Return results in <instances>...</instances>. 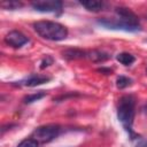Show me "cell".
Wrapping results in <instances>:
<instances>
[{
    "instance_id": "cell-1",
    "label": "cell",
    "mask_w": 147,
    "mask_h": 147,
    "mask_svg": "<svg viewBox=\"0 0 147 147\" xmlns=\"http://www.w3.org/2000/svg\"><path fill=\"white\" fill-rule=\"evenodd\" d=\"M136 114V99L131 94L121 96L117 106V118L123 125L124 130L129 133L131 140L138 139V134L133 131V119Z\"/></svg>"
},
{
    "instance_id": "cell-2",
    "label": "cell",
    "mask_w": 147,
    "mask_h": 147,
    "mask_svg": "<svg viewBox=\"0 0 147 147\" xmlns=\"http://www.w3.org/2000/svg\"><path fill=\"white\" fill-rule=\"evenodd\" d=\"M34 31L44 39L52 41L64 40L68 37V30L64 25L52 21H38L33 23Z\"/></svg>"
},
{
    "instance_id": "cell-3",
    "label": "cell",
    "mask_w": 147,
    "mask_h": 147,
    "mask_svg": "<svg viewBox=\"0 0 147 147\" xmlns=\"http://www.w3.org/2000/svg\"><path fill=\"white\" fill-rule=\"evenodd\" d=\"M61 131L62 129L59 124H46L36 127L34 131L32 132V138L36 139L38 142L46 144L57 138Z\"/></svg>"
},
{
    "instance_id": "cell-4",
    "label": "cell",
    "mask_w": 147,
    "mask_h": 147,
    "mask_svg": "<svg viewBox=\"0 0 147 147\" xmlns=\"http://www.w3.org/2000/svg\"><path fill=\"white\" fill-rule=\"evenodd\" d=\"M98 24H100L101 26L106 28V29H110V30H122V31H126V32H138L141 30L140 26H136V25H131L129 23H125L123 21H121L119 18H114V20H109V18H102L98 21Z\"/></svg>"
},
{
    "instance_id": "cell-5",
    "label": "cell",
    "mask_w": 147,
    "mask_h": 147,
    "mask_svg": "<svg viewBox=\"0 0 147 147\" xmlns=\"http://www.w3.org/2000/svg\"><path fill=\"white\" fill-rule=\"evenodd\" d=\"M31 7L40 13H61L63 8V2L60 0H38L31 2Z\"/></svg>"
},
{
    "instance_id": "cell-6",
    "label": "cell",
    "mask_w": 147,
    "mask_h": 147,
    "mask_svg": "<svg viewBox=\"0 0 147 147\" xmlns=\"http://www.w3.org/2000/svg\"><path fill=\"white\" fill-rule=\"evenodd\" d=\"M5 41H6L7 45H9V46H11V47H14V48H21V47H23L24 45H26L30 40H29V38H28L25 34H23L22 32L16 31V30H13V31H10L9 33L6 34Z\"/></svg>"
},
{
    "instance_id": "cell-7",
    "label": "cell",
    "mask_w": 147,
    "mask_h": 147,
    "mask_svg": "<svg viewBox=\"0 0 147 147\" xmlns=\"http://www.w3.org/2000/svg\"><path fill=\"white\" fill-rule=\"evenodd\" d=\"M115 11H116L117 18H119L121 21H123L125 23H129L131 25L140 26V24H139V17L131 9H129L126 7H117L115 9Z\"/></svg>"
},
{
    "instance_id": "cell-8",
    "label": "cell",
    "mask_w": 147,
    "mask_h": 147,
    "mask_svg": "<svg viewBox=\"0 0 147 147\" xmlns=\"http://www.w3.org/2000/svg\"><path fill=\"white\" fill-rule=\"evenodd\" d=\"M51 79H52V77H48V76H45V75L32 74V75H30L29 77H26L25 79L21 80V82H20V85L28 86V87H34V86H38V85L48 83Z\"/></svg>"
},
{
    "instance_id": "cell-9",
    "label": "cell",
    "mask_w": 147,
    "mask_h": 147,
    "mask_svg": "<svg viewBox=\"0 0 147 147\" xmlns=\"http://www.w3.org/2000/svg\"><path fill=\"white\" fill-rule=\"evenodd\" d=\"M62 55L65 60L72 61V60H80V59L87 57V52L79 48H69V49H65L62 53Z\"/></svg>"
},
{
    "instance_id": "cell-10",
    "label": "cell",
    "mask_w": 147,
    "mask_h": 147,
    "mask_svg": "<svg viewBox=\"0 0 147 147\" xmlns=\"http://www.w3.org/2000/svg\"><path fill=\"white\" fill-rule=\"evenodd\" d=\"M87 57L92 61V62H105L107 60L110 59V55L103 51H98L94 49L92 52H87Z\"/></svg>"
},
{
    "instance_id": "cell-11",
    "label": "cell",
    "mask_w": 147,
    "mask_h": 147,
    "mask_svg": "<svg viewBox=\"0 0 147 147\" xmlns=\"http://www.w3.org/2000/svg\"><path fill=\"white\" fill-rule=\"evenodd\" d=\"M80 5L86 8L88 11H100L103 8V2L102 1H96V0H86V1H80Z\"/></svg>"
},
{
    "instance_id": "cell-12",
    "label": "cell",
    "mask_w": 147,
    "mask_h": 147,
    "mask_svg": "<svg viewBox=\"0 0 147 147\" xmlns=\"http://www.w3.org/2000/svg\"><path fill=\"white\" fill-rule=\"evenodd\" d=\"M116 60H117L121 64H123V65H125V67H129V65H131V64H133V63L136 62L134 55H132L131 53H126V52H123V53L117 54Z\"/></svg>"
},
{
    "instance_id": "cell-13",
    "label": "cell",
    "mask_w": 147,
    "mask_h": 147,
    "mask_svg": "<svg viewBox=\"0 0 147 147\" xmlns=\"http://www.w3.org/2000/svg\"><path fill=\"white\" fill-rule=\"evenodd\" d=\"M44 96H46V93L44 91H40V92H37V93H33V94H29V95H25L23 98V102L25 105H29V103H32L34 101H38L40 99H42Z\"/></svg>"
},
{
    "instance_id": "cell-14",
    "label": "cell",
    "mask_w": 147,
    "mask_h": 147,
    "mask_svg": "<svg viewBox=\"0 0 147 147\" xmlns=\"http://www.w3.org/2000/svg\"><path fill=\"white\" fill-rule=\"evenodd\" d=\"M133 83V80L126 76H118L117 79H116V86L117 88L119 90H123V88H126L129 86H131Z\"/></svg>"
},
{
    "instance_id": "cell-15",
    "label": "cell",
    "mask_w": 147,
    "mask_h": 147,
    "mask_svg": "<svg viewBox=\"0 0 147 147\" xmlns=\"http://www.w3.org/2000/svg\"><path fill=\"white\" fill-rule=\"evenodd\" d=\"M23 6L22 2L20 1H16V0H10V1H3L1 2V7L3 9H10V10H15V9H18Z\"/></svg>"
},
{
    "instance_id": "cell-16",
    "label": "cell",
    "mask_w": 147,
    "mask_h": 147,
    "mask_svg": "<svg viewBox=\"0 0 147 147\" xmlns=\"http://www.w3.org/2000/svg\"><path fill=\"white\" fill-rule=\"evenodd\" d=\"M38 146H39V142L33 138H26L17 145V147H38Z\"/></svg>"
},
{
    "instance_id": "cell-17",
    "label": "cell",
    "mask_w": 147,
    "mask_h": 147,
    "mask_svg": "<svg viewBox=\"0 0 147 147\" xmlns=\"http://www.w3.org/2000/svg\"><path fill=\"white\" fill-rule=\"evenodd\" d=\"M53 62H54V59H53L51 55H46V56L42 59V61H41V65H40V69L42 70V69H45V68L49 67L51 64H53Z\"/></svg>"
},
{
    "instance_id": "cell-18",
    "label": "cell",
    "mask_w": 147,
    "mask_h": 147,
    "mask_svg": "<svg viewBox=\"0 0 147 147\" xmlns=\"http://www.w3.org/2000/svg\"><path fill=\"white\" fill-rule=\"evenodd\" d=\"M134 147H147V138H138Z\"/></svg>"
},
{
    "instance_id": "cell-19",
    "label": "cell",
    "mask_w": 147,
    "mask_h": 147,
    "mask_svg": "<svg viewBox=\"0 0 147 147\" xmlns=\"http://www.w3.org/2000/svg\"><path fill=\"white\" fill-rule=\"evenodd\" d=\"M98 71H99V72H101V74H103V75H110V74L113 72V69L101 67V68H99V69H98Z\"/></svg>"
},
{
    "instance_id": "cell-20",
    "label": "cell",
    "mask_w": 147,
    "mask_h": 147,
    "mask_svg": "<svg viewBox=\"0 0 147 147\" xmlns=\"http://www.w3.org/2000/svg\"><path fill=\"white\" fill-rule=\"evenodd\" d=\"M142 113H145V114L147 115V103H146V105L142 107Z\"/></svg>"
},
{
    "instance_id": "cell-21",
    "label": "cell",
    "mask_w": 147,
    "mask_h": 147,
    "mask_svg": "<svg viewBox=\"0 0 147 147\" xmlns=\"http://www.w3.org/2000/svg\"><path fill=\"white\" fill-rule=\"evenodd\" d=\"M146 74H147V68H146Z\"/></svg>"
}]
</instances>
